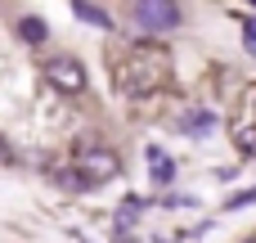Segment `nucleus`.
I'll return each mask as SVG.
<instances>
[{
	"instance_id": "f257e3e1",
	"label": "nucleus",
	"mask_w": 256,
	"mask_h": 243,
	"mask_svg": "<svg viewBox=\"0 0 256 243\" xmlns=\"http://www.w3.org/2000/svg\"><path fill=\"white\" fill-rule=\"evenodd\" d=\"M72 167L86 176V180H112L117 171H122V158L108 149V144H94V140H81L76 149H72Z\"/></svg>"
},
{
	"instance_id": "f03ea898",
	"label": "nucleus",
	"mask_w": 256,
	"mask_h": 243,
	"mask_svg": "<svg viewBox=\"0 0 256 243\" xmlns=\"http://www.w3.org/2000/svg\"><path fill=\"white\" fill-rule=\"evenodd\" d=\"M130 18L144 32H176L180 27V9L166 0H140V5H130Z\"/></svg>"
},
{
	"instance_id": "7ed1b4c3",
	"label": "nucleus",
	"mask_w": 256,
	"mask_h": 243,
	"mask_svg": "<svg viewBox=\"0 0 256 243\" xmlns=\"http://www.w3.org/2000/svg\"><path fill=\"white\" fill-rule=\"evenodd\" d=\"M45 81L54 90H63V95H81L86 90V68L76 59H50L45 63Z\"/></svg>"
},
{
	"instance_id": "20e7f679",
	"label": "nucleus",
	"mask_w": 256,
	"mask_h": 243,
	"mask_svg": "<svg viewBox=\"0 0 256 243\" xmlns=\"http://www.w3.org/2000/svg\"><path fill=\"white\" fill-rule=\"evenodd\" d=\"M153 86H158V68H153V63H144V59H130V63L122 68V90H126L130 99L148 95Z\"/></svg>"
},
{
	"instance_id": "39448f33",
	"label": "nucleus",
	"mask_w": 256,
	"mask_h": 243,
	"mask_svg": "<svg viewBox=\"0 0 256 243\" xmlns=\"http://www.w3.org/2000/svg\"><path fill=\"white\" fill-rule=\"evenodd\" d=\"M72 14L76 18H86V23H94V27H108L112 18H108V9H99V5H72Z\"/></svg>"
},
{
	"instance_id": "423d86ee",
	"label": "nucleus",
	"mask_w": 256,
	"mask_h": 243,
	"mask_svg": "<svg viewBox=\"0 0 256 243\" xmlns=\"http://www.w3.org/2000/svg\"><path fill=\"white\" fill-rule=\"evenodd\" d=\"M18 36H22L27 45H40V41H45V23H40V18H22V23H18Z\"/></svg>"
},
{
	"instance_id": "0eeeda50",
	"label": "nucleus",
	"mask_w": 256,
	"mask_h": 243,
	"mask_svg": "<svg viewBox=\"0 0 256 243\" xmlns=\"http://www.w3.org/2000/svg\"><path fill=\"white\" fill-rule=\"evenodd\" d=\"M180 126H189V131H207V126H212V113L194 108V113H184V117H180Z\"/></svg>"
},
{
	"instance_id": "6e6552de",
	"label": "nucleus",
	"mask_w": 256,
	"mask_h": 243,
	"mask_svg": "<svg viewBox=\"0 0 256 243\" xmlns=\"http://www.w3.org/2000/svg\"><path fill=\"white\" fill-rule=\"evenodd\" d=\"M238 153H252L256 158V126H243L238 131Z\"/></svg>"
},
{
	"instance_id": "1a4fd4ad",
	"label": "nucleus",
	"mask_w": 256,
	"mask_h": 243,
	"mask_svg": "<svg viewBox=\"0 0 256 243\" xmlns=\"http://www.w3.org/2000/svg\"><path fill=\"white\" fill-rule=\"evenodd\" d=\"M148 158H153V167H158V180L166 185V180H171V162L162 158V149H148Z\"/></svg>"
},
{
	"instance_id": "9d476101",
	"label": "nucleus",
	"mask_w": 256,
	"mask_h": 243,
	"mask_svg": "<svg viewBox=\"0 0 256 243\" xmlns=\"http://www.w3.org/2000/svg\"><path fill=\"white\" fill-rule=\"evenodd\" d=\"M248 50H256V23H248Z\"/></svg>"
},
{
	"instance_id": "9b49d317",
	"label": "nucleus",
	"mask_w": 256,
	"mask_h": 243,
	"mask_svg": "<svg viewBox=\"0 0 256 243\" xmlns=\"http://www.w3.org/2000/svg\"><path fill=\"white\" fill-rule=\"evenodd\" d=\"M252 104H256V90H252Z\"/></svg>"
},
{
	"instance_id": "f8f14e48",
	"label": "nucleus",
	"mask_w": 256,
	"mask_h": 243,
	"mask_svg": "<svg viewBox=\"0 0 256 243\" xmlns=\"http://www.w3.org/2000/svg\"><path fill=\"white\" fill-rule=\"evenodd\" d=\"M248 243H256V239H248Z\"/></svg>"
}]
</instances>
